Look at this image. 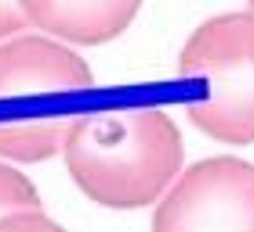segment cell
Returning a JSON list of instances; mask_svg holds the SVG:
<instances>
[{"mask_svg":"<svg viewBox=\"0 0 254 232\" xmlns=\"http://www.w3.org/2000/svg\"><path fill=\"white\" fill-rule=\"evenodd\" d=\"M29 26L21 0H0V39L20 33Z\"/></svg>","mask_w":254,"mask_h":232,"instance_id":"cell-9","label":"cell"},{"mask_svg":"<svg viewBox=\"0 0 254 232\" xmlns=\"http://www.w3.org/2000/svg\"><path fill=\"white\" fill-rule=\"evenodd\" d=\"M31 209H43L36 187L23 173L0 163V219Z\"/></svg>","mask_w":254,"mask_h":232,"instance_id":"cell-7","label":"cell"},{"mask_svg":"<svg viewBox=\"0 0 254 232\" xmlns=\"http://www.w3.org/2000/svg\"><path fill=\"white\" fill-rule=\"evenodd\" d=\"M248 10L253 11V13H254V0H249V5H248Z\"/></svg>","mask_w":254,"mask_h":232,"instance_id":"cell-10","label":"cell"},{"mask_svg":"<svg viewBox=\"0 0 254 232\" xmlns=\"http://www.w3.org/2000/svg\"><path fill=\"white\" fill-rule=\"evenodd\" d=\"M178 70L206 82V97L188 107L194 126L223 143H254L253 11L204 21L183 46Z\"/></svg>","mask_w":254,"mask_h":232,"instance_id":"cell-2","label":"cell"},{"mask_svg":"<svg viewBox=\"0 0 254 232\" xmlns=\"http://www.w3.org/2000/svg\"><path fill=\"white\" fill-rule=\"evenodd\" d=\"M142 0H21L30 25L76 45H100L126 30Z\"/></svg>","mask_w":254,"mask_h":232,"instance_id":"cell-5","label":"cell"},{"mask_svg":"<svg viewBox=\"0 0 254 232\" xmlns=\"http://www.w3.org/2000/svg\"><path fill=\"white\" fill-rule=\"evenodd\" d=\"M67 170L91 200L112 209L155 202L177 179L183 143L157 109H120L72 119L63 146Z\"/></svg>","mask_w":254,"mask_h":232,"instance_id":"cell-1","label":"cell"},{"mask_svg":"<svg viewBox=\"0 0 254 232\" xmlns=\"http://www.w3.org/2000/svg\"><path fill=\"white\" fill-rule=\"evenodd\" d=\"M0 232H66L43 209L16 211L0 219Z\"/></svg>","mask_w":254,"mask_h":232,"instance_id":"cell-8","label":"cell"},{"mask_svg":"<svg viewBox=\"0 0 254 232\" xmlns=\"http://www.w3.org/2000/svg\"><path fill=\"white\" fill-rule=\"evenodd\" d=\"M89 65L67 46L40 35L0 44V99L91 86Z\"/></svg>","mask_w":254,"mask_h":232,"instance_id":"cell-4","label":"cell"},{"mask_svg":"<svg viewBox=\"0 0 254 232\" xmlns=\"http://www.w3.org/2000/svg\"><path fill=\"white\" fill-rule=\"evenodd\" d=\"M152 232H254V164L213 157L190 165L156 207Z\"/></svg>","mask_w":254,"mask_h":232,"instance_id":"cell-3","label":"cell"},{"mask_svg":"<svg viewBox=\"0 0 254 232\" xmlns=\"http://www.w3.org/2000/svg\"><path fill=\"white\" fill-rule=\"evenodd\" d=\"M71 123L63 117L0 122V158L21 163L49 159L63 150Z\"/></svg>","mask_w":254,"mask_h":232,"instance_id":"cell-6","label":"cell"}]
</instances>
